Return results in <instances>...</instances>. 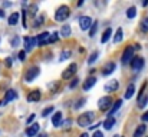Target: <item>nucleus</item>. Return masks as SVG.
I'll return each instance as SVG.
<instances>
[{"instance_id":"nucleus-2","label":"nucleus","mask_w":148,"mask_h":137,"mask_svg":"<svg viewBox=\"0 0 148 137\" xmlns=\"http://www.w3.org/2000/svg\"><path fill=\"white\" fill-rule=\"evenodd\" d=\"M69 14H71L69 7L63 4V6L58 7V10L55 11V20H56V22H63V20H66V19L69 17Z\"/></svg>"},{"instance_id":"nucleus-4","label":"nucleus","mask_w":148,"mask_h":137,"mask_svg":"<svg viewBox=\"0 0 148 137\" xmlns=\"http://www.w3.org/2000/svg\"><path fill=\"white\" fill-rule=\"evenodd\" d=\"M39 73H40V70H39V67H36V66L27 69V72H26V74H25V82L30 83L32 80H35V79L39 76Z\"/></svg>"},{"instance_id":"nucleus-25","label":"nucleus","mask_w":148,"mask_h":137,"mask_svg":"<svg viewBox=\"0 0 148 137\" xmlns=\"http://www.w3.org/2000/svg\"><path fill=\"white\" fill-rule=\"evenodd\" d=\"M137 16V7L135 6H131L128 10H127V17L128 19H134Z\"/></svg>"},{"instance_id":"nucleus-34","label":"nucleus","mask_w":148,"mask_h":137,"mask_svg":"<svg viewBox=\"0 0 148 137\" xmlns=\"http://www.w3.org/2000/svg\"><path fill=\"white\" fill-rule=\"evenodd\" d=\"M52 111H53V107H52V106H50V107H46V109L43 110L42 116H43V117H48V116H49V114L52 113Z\"/></svg>"},{"instance_id":"nucleus-13","label":"nucleus","mask_w":148,"mask_h":137,"mask_svg":"<svg viewBox=\"0 0 148 137\" xmlns=\"http://www.w3.org/2000/svg\"><path fill=\"white\" fill-rule=\"evenodd\" d=\"M38 132H39V124H38V123H33L32 126H29V127L26 129V136L33 137L38 134Z\"/></svg>"},{"instance_id":"nucleus-3","label":"nucleus","mask_w":148,"mask_h":137,"mask_svg":"<svg viewBox=\"0 0 148 137\" xmlns=\"http://www.w3.org/2000/svg\"><path fill=\"white\" fill-rule=\"evenodd\" d=\"M132 59H134V47L132 46H128L124 50V54L121 57V61H122V64H128V63H131Z\"/></svg>"},{"instance_id":"nucleus-38","label":"nucleus","mask_w":148,"mask_h":137,"mask_svg":"<svg viewBox=\"0 0 148 137\" xmlns=\"http://www.w3.org/2000/svg\"><path fill=\"white\" fill-rule=\"evenodd\" d=\"M17 45H19V37L12 39V47H17Z\"/></svg>"},{"instance_id":"nucleus-31","label":"nucleus","mask_w":148,"mask_h":137,"mask_svg":"<svg viewBox=\"0 0 148 137\" xmlns=\"http://www.w3.org/2000/svg\"><path fill=\"white\" fill-rule=\"evenodd\" d=\"M69 57H71V50H63V51L60 53V59H59V60L63 61L65 59H69Z\"/></svg>"},{"instance_id":"nucleus-23","label":"nucleus","mask_w":148,"mask_h":137,"mask_svg":"<svg viewBox=\"0 0 148 137\" xmlns=\"http://www.w3.org/2000/svg\"><path fill=\"white\" fill-rule=\"evenodd\" d=\"M145 130H147V126H145V124L138 126V127H137V130H135V133H134V137H141L144 133H145Z\"/></svg>"},{"instance_id":"nucleus-37","label":"nucleus","mask_w":148,"mask_h":137,"mask_svg":"<svg viewBox=\"0 0 148 137\" xmlns=\"http://www.w3.org/2000/svg\"><path fill=\"white\" fill-rule=\"evenodd\" d=\"M17 57H19V60H20V61H25V59H26V51H25V50H22V51H19V54H17Z\"/></svg>"},{"instance_id":"nucleus-47","label":"nucleus","mask_w":148,"mask_h":137,"mask_svg":"<svg viewBox=\"0 0 148 137\" xmlns=\"http://www.w3.org/2000/svg\"><path fill=\"white\" fill-rule=\"evenodd\" d=\"M38 137H48V134H45V133H43V134H39Z\"/></svg>"},{"instance_id":"nucleus-29","label":"nucleus","mask_w":148,"mask_h":137,"mask_svg":"<svg viewBox=\"0 0 148 137\" xmlns=\"http://www.w3.org/2000/svg\"><path fill=\"white\" fill-rule=\"evenodd\" d=\"M58 40H59V33H56V32H55V33H52V34L49 36L48 43H56Z\"/></svg>"},{"instance_id":"nucleus-41","label":"nucleus","mask_w":148,"mask_h":137,"mask_svg":"<svg viewBox=\"0 0 148 137\" xmlns=\"http://www.w3.org/2000/svg\"><path fill=\"white\" fill-rule=\"evenodd\" d=\"M92 137H103V134H102L101 132H95V133H94V136H92Z\"/></svg>"},{"instance_id":"nucleus-1","label":"nucleus","mask_w":148,"mask_h":137,"mask_svg":"<svg viewBox=\"0 0 148 137\" xmlns=\"http://www.w3.org/2000/svg\"><path fill=\"white\" fill-rule=\"evenodd\" d=\"M94 119H95V113L94 111H86V113H84L78 117V126L79 127H89L91 123L94 121Z\"/></svg>"},{"instance_id":"nucleus-12","label":"nucleus","mask_w":148,"mask_h":137,"mask_svg":"<svg viewBox=\"0 0 148 137\" xmlns=\"http://www.w3.org/2000/svg\"><path fill=\"white\" fill-rule=\"evenodd\" d=\"M95 83H97V79L94 77V76H91V77H88L86 80H85V83H84V86H82V89L84 91H88L91 90L94 86H95Z\"/></svg>"},{"instance_id":"nucleus-35","label":"nucleus","mask_w":148,"mask_h":137,"mask_svg":"<svg viewBox=\"0 0 148 137\" xmlns=\"http://www.w3.org/2000/svg\"><path fill=\"white\" fill-rule=\"evenodd\" d=\"M78 83H79V79H78V77H75V79L71 82V84H69V89H75V87L78 86Z\"/></svg>"},{"instance_id":"nucleus-27","label":"nucleus","mask_w":148,"mask_h":137,"mask_svg":"<svg viewBox=\"0 0 148 137\" xmlns=\"http://www.w3.org/2000/svg\"><path fill=\"white\" fill-rule=\"evenodd\" d=\"M98 56H99L98 51H94V53L89 56V59H88V64H94V63L98 60Z\"/></svg>"},{"instance_id":"nucleus-33","label":"nucleus","mask_w":148,"mask_h":137,"mask_svg":"<svg viewBox=\"0 0 148 137\" xmlns=\"http://www.w3.org/2000/svg\"><path fill=\"white\" fill-rule=\"evenodd\" d=\"M43 22H45V17H43V16H39V17L35 20V24H33V27H39V26H40Z\"/></svg>"},{"instance_id":"nucleus-17","label":"nucleus","mask_w":148,"mask_h":137,"mask_svg":"<svg viewBox=\"0 0 148 137\" xmlns=\"http://www.w3.org/2000/svg\"><path fill=\"white\" fill-rule=\"evenodd\" d=\"M19 16H20V14H19L17 11L12 13V14L9 16V20H7V22H9V24H10V26H16V24H17V22H19Z\"/></svg>"},{"instance_id":"nucleus-6","label":"nucleus","mask_w":148,"mask_h":137,"mask_svg":"<svg viewBox=\"0 0 148 137\" xmlns=\"http://www.w3.org/2000/svg\"><path fill=\"white\" fill-rule=\"evenodd\" d=\"M92 19L89 17V16H81L79 17V27L82 29V30H89L91 29V26H92Z\"/></svg>"},{"instance_id":"nucleus-11","label":"nucleus","mask_w":148,"mask_h":137,"mask_svg":"<svg viewBox=\"0 0 148 137\" xmlns=\"http://www.w3.org/2000/svg\"><path fill=\"white\" fill-rule=\"evenodd\" d=\"M49 36H50V33H48V32H43V33H40V34H39V36L36 37L38 46H45V45H48Z\"/></svg>"},{"instance_id":"nucleus-9","label":"nucleus","mask_w":148,"mask_h":137,"mask_svg":"<svg viewBox=\"0 0 148 137\" xmlns=\"http://www.w3.org/2000/svg\"><path fill=\"white\" fill-rule=\"evenodd\" d=\"M23 42H25V51H30L35 46L38 45V42H36V37H25L23 39Z\"/></svg>"},{"instance_id":"nucleus-45","label":"nucleus","mask_w":148,"mask_h":137,"mask_svg":"<svg viewBox=\"0 0 148 137\" xmlns=\"http://www.w3.org/2000/svg\"><path fill=\"white\" fill-rule=\"evenodd\" d=\"M143 6L145 7V6H148V0H145V1H143Z\"/></svg>"},{"instance_id":"nucleus-5","label":"nucleus","mask_w":148,"mask_h":137,"mask_svg":"<svg viewBox=\"0 0 148 137\" xmlns=\"http://www.w3.org/2000/svg\"><path fill=\"white\" fill-rule=\"evenodd\" d=\"M111 106H112V99H111L109 96H103V97H101V99H99V101H98L99 110L105 111V110H108Z\"/></svg>"},{"instance_id":"nucleus-15","label":"nucleus","mask_w":148,"mask_h":137,"mask_svg":"<svg viewBox=\"0 0 148 137\" xmlns=\"http://www.w3.org/2000/svg\"><path fill=\"white\" fill-rule=\"evenodd\" d=\"M17 97V93L14 90H7L6 91V96H4V100L1 101V104H6V103H9V101H12V100H14Z\"/></svg>"},{"instance_id":"nucleus-32","label":"nucleus","mask_w":148,"mask_h":137,"mask_svg":"<svg viewBox=\"0 0 148 137\" xmlns=\"http://www.w3.org/2000/svg\"><path fill=\"white\" fill-rule=\"evenodd\" d=\"M138 101H140V103H138V107H140V109H144V107H145V104L148 103V96H144V97H143V99H140Z\"/></svg>"},{"instance_id":"nucleus-44","label":"nucleus","mask_w":148,"mask_h":137,"mask_svg":"<svg viewBox=\"0 0 148 137\" xmlns=\"http://www.w3.org/2000/svg\"><path fill=\"white\" fill-rule=\"evenodd\" d=\"M81 137H89V134H88V133H82V134H81Z\"/></svg>"},{"instance_id":"nucleus-30","label":"nucleus","mask_w":148,"mask_h":137,"mask_svg":"<svg viewBox=\"0 0 148 137\" xmlns=\"http://www.w3.org/2000/svg\"><path fill=\"white\" fill-rule=\"evenodd\" d=\"M97 27H98V23H97V22H94V23H92V26H91V29H89V37H94V36H95Z\"/></svg>"},{"instance_id":"nucleus-43","label":"nucleus","mask_w":148,"mask_h":137,"mask_svg":"<svg viewBox=\"0 0 148 137\" xmlns=\"http://www.w3.org/2000/svg\"><path fill=\"white\" fill-rule=\"evenodd\" d=\"M99 126H101V123L95 124V126H89V130H94V129H97V127H99Z\"/></svg>"},{"instance_id":"nucleus-28","label":"nucleus","mask_w":148,"mask_h":137,"mask_svg":"<svg viewBox=\"0 0 148 137\" xmlns=\"http://www.w3.org/2000/svg\"><path fill=\"white\" fill-rule=\"evenodd\" d=\"M141 32H144V33H147L148 32V17H145V19H143L141 20Z\"/></svg>"},{"instance_id":"nucleus-26","label":"nucleus","mask_w":148,"mask_h":137,"mask_svg":"<svg viewBox=\"0 0 148 137\" xmlns=\"http://www.w3.org/2000/svg\"><path fill=\"white\" fill-rule=\"evenodd\" d=\"M60 36H63V37H68L69 34H71V26H68V24H65V26H62V29H60V33H59Z\"/></svg>"},{"instance_id":"nucleus-24","label":"nucleus","mask_w":148,"mask_h":137,"mask_svg":"<svg viewBox=\"0 0 148 137\" xmlns=\"http://www.w3.org/2000/svg\"><path fill=\"white\" fill-rule=\"evenodd\" d=\"M122 29L121 27H118L116 29V32H115V36H114V43H119L121 40H122Z\"/></svg>"},{"instance_id":"nucleus-42","label":"nucleus","mask_w":148,"mask_h":137,"mask_svg":"<svg viewBox=\"0 0 148 137\" xmlns=\"http://www.w3.org/2000/svg\"><path fill=\"white\" fill-rule=\"evenodd\" d=\"M6 66H9V67L12 66V59H10V57H9V59H6Z\"/></svg>"},{"instance_id":"nucleus-40","label":"nucleus","mask_w":148,"mask_h":137,"mask_svg":"<svg viewBox=\"0 0 148 137\" xmlns=\"http://www.w3.org/2000/svg\"><path fill=\"white\" fill-rule=\"evenodd\" d=\"M33 120H35V114H32V116H30V117L27 119V124H30V123H32Z\"/></svg>"},{"instance_id":"nucleus-21","label":"nucleus","mask_w":148,"mask_h":137,"mask_svg":"<svg viewBox=\"0 0 148 137\" xmlns=\"http://www.w3.org/2000/svg\"><path fill=\"white\" fill-rule=\"evenodd\" d=\"M114 124H115V119H114V117H109V116H108V119L103 121V127H105L106 130H111V129L114 127Z\"/></svg>"},{"instance_id":"nucleus-48","label":"nucleus","mask_w":148,"mask_h":137,"mask_svg":"<svg viewBox=\"0 0 148 137\" xmlns=\"http://www.w3.org/2000/svg\"><path fill=\"white\" fill-rule=\"evenodd\" d=\"M114 137H121V136H114Z\"/></svg>"},{"instance_id":"nucleus-10","label":"nucleus","mask_w":148,"mask_h":137,"mask_svg":"<svg viewBox=\"0 0 148 137\" xmlns=\"http://www.w3.org/2000/svg\"><path fill=\"white\" fill-rule=\"evenodd\" d=\"M118 87H119V83L116 82V80H109L106 84H105V91L106 93H114V91L118 90Z\"/></svg>"},{"instance_id":"nucleus-18","label":"nucleus","mask_w":148,"mask_h":137,"mask_svg":"<svg viewBox=\"0 0 148 137\" xmlns=\"http://www.w3.org/2000/svg\"><path fill=\"white\" fill-rule=\"evenodd\" d=\"M134 93H135V84L134 83H130L128 84V87H127V91H125V99H131L132 96H134Z\"/></svg>"},{"instance_id":"nucleus-20","label":"nucleus","mask_w":148,"mask_h":137,"mask_svg":"<svg viewBox=\"0 0 148 137\" xmlns=\"http://www.w3.org/2000/svg\"><path fill=\"white\" fill-rule=\"evenodd\" d=\"M112 36V29H106L103 33H102V37H101V43H106L108 40H109V37Z\"/></svg>"},{"instance_id":"nucleus-36","label":"nucleus","mask_w":148,"mask_h":137,"mask_svg":"<svg viewBox=\"0 0 148 137\" xmlns=\"http://www.w3.org/2000/svg\"><path fill=\"white\" fill-rule=\"evenodd\" d=\"M85 101H86V99H81V100H79V101H78V103H76V104L73 106V107H75V109L78 110V109H81V107H82V106L85 104Z\"/></svg>"},{"instance_id":"nucleus-14","label":"nucleus","mask_w":148,"mask_h":137,"mask_svg":"<svg viewBox=\"0 0 148 137\" xmlns=\"http://www.w3.org/2000/svg\"><path fill=\"white\" fill-rule=\"evenodd\" d=\"M115 67H116V64H115L114 61L106 63V64H105V67H103V70H102V74H103V76H109V74L115 70Z\"/></svg>"},{"instance_id":"nucleus-46","label":"nucleus","mask_w":148,"mask_h":137,"mask_svg":"<svg viewBox=\"0 0 148 137\" xmlns=\"http://www.w3.org/2000/svg\"><path fill=\"white\" fill-rule=\"evenodd\" d=\"M0 17H4V11L3 10H0Z\"/></svg>"},{"instance_id":"nucleus-22","label":"nucleus","mask_w":148,"mask_h":137,"mask_svg":"<svg viewBox=\"0 0 148 137\" xmlns=\"http://www.w3.org/2000/svg\"><path fill=\"white\" fill-rule=\"evenodd\" d=\"M121 104H122V100H116L115 103H114V106L111 107V110H109V117H112V114H115L116 113V110L121 107Z\"/></svg>"},{"instance_id":"nucleus-19","label":"nucleus","mask_w":148,"mask_h":137,"mask_svg":"<svg viewBox=\"0 0 148 137\" xmlns=\"http://www.w3.org/2000/svg\"><path fill=\"white\" fill-rule=\"evenodd\" d=\"M39 100H40V91L39 90L32 91V93L27 96V101H39Z\"/></svg>"},{"instance_id":"nucleus-39","label":"nucleus","mask_w":148,"mask_h":137,"mask_svg":"<svg viewBox=\"0 0 148 137\" xmlns=\"http://www.w3.org/2000/svg\"><path fill=\"white\" fill-rule=\"evenodd\" d=\"M141 120H143V121H147V123H148V111H145V113L141 116Z\"/></svg>"},{"instance_id":"nucleus-7","label":"nucleus","mask_w":148,"mask_h":137,"mask_svg":"<svg viewBox=\"0 0 148 137\" xmlns=\"http://www.w3.org/2000/svg\"><path fill=\"white\" fill-rule=\"evenodd\" d=\"M76 69H78V64L76 63H72V64H69V67L62 73V79H71L75 73H76Z\"/></svg>"},{"instance_id":"nucleus-8","label":"nucleus","mask_w":148,"mask_h":137,"mask_svg":"<svg viewBox=\"0 0 148 137\" xmlns=\"http://www.w3.org/2000/svg\"><path fill=\"white\" fill-rule=\"evenodd\" d=\"M131 67H132V70L140 72V70L144 67V59H143V57H134V59L131 60Z\"/></svg>"},{"instance_id":"nucleus-16","label":"nucleus","mask_w":148,"mask_h":137,"mask_svg":"<svg viewBox=\"0 0 148 137\" xmlns=\"http://www.w3.org/2000/svg\"><path fill=\"white\" fill-rule=\"evenodd\" d=\"M52 124H53L55 127H59V126L62 124V113H60V111H56V113L53 114V117H52Z\"/></svg>"}]
</instances>
